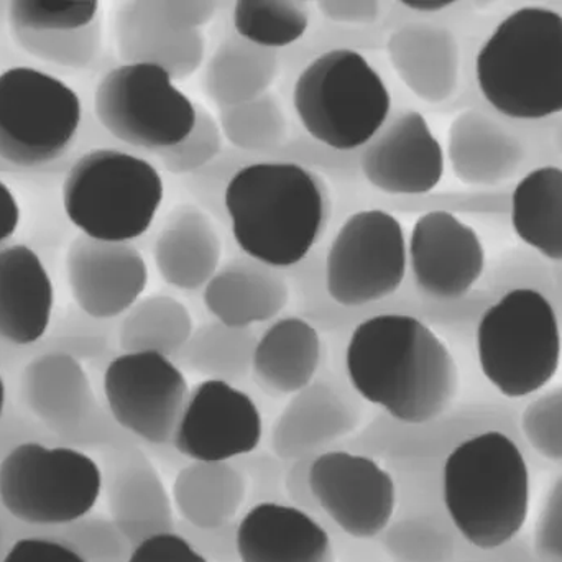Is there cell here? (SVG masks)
I'll use <instances>...</instances> for the list:
<instances>
[{"label": "cell", "instance_id": "38", "mask_svg": "<svg viewBox=\"0 0 562 562\" xmlns=\"http://www.w3.org/2000/svg\"><path fill=\"white\" fill-rule=\"evenodd\" d=\"M46 537L69 544L86 562H127L132 544L112 520L81 518L63 527L42 528Z\"/></svg>", "mask_w": 562, "mask_h": 562}, {"label": "cell", "instance_id": "33", "mask_svg": "<svg viewBox=\"0 0 562 562\" xmlns=\"http://www.w3.org/2000/svg\"><path fill=\"white\" fill-rule=\"evenodd\" d=\"M193 317L181 301L154 294L137 301L119 330L124 352H157L177 357L193 336Z\"/></svg>", "mask_w": 562, "mask_h": 562}, {"label": "cell", "instance_id": "46", "mask_svg": "<svg viewBox=\"0 0 562 562\" xmlns=\"http://www.w3.org/2000/svg\"><path fill=\"white\" fill-rule=\"evenodd\" d=\"M127 562H210L178 533L154 535L132 548Z\"/></svg>", "mask_w": 562, "mask_h": 562}, {"label": "cell", "instance_id": "39", "mask_svg": "<svg viewBox=\"0 0 562 562\" xmlns=\"http://www.w3.org/2000/svg\"><path fill=\"white\" fill-rule=\"evenodd\" d=\"M10 20L20 32H76L94 22L99 2L19 0L9 7Z\"/></svg>", "mask_w": 562, "mask_h": 562}, {"label": "cell", "instance_id": "45", "mask_svg": "<svg viewBox=\"0 0 562 562\" xmlns=\"http://www.w3.org/2000/svg\"><path fill=\"white\" fill-rule=\"evenodd\" d=\"M0 562H86L69 544L46 535H22Z\"/></svg>", "mask_w": 562, "mask_h": 562}, {"label": "cell", "instance_id": "12", "mask_svg": "<svg viewBox=\"0 0 562 562\" xmlns=\"http://www.w3.org/2000/svg\"><path fill=\"white\" fill-rule=\"evenodd\" d=\"M502 431L521 442L520 422L510 406L474 403L449 409L431 422L408 425L385 413L362 431L340 442L347 451L370 456L390 465L442 464L465 439L485 431Z\"/></svg>", "mask_w": 562, "mask_h": 562}, {"label": "cell", "instance_id": "26", "mask_svg": "<svg viewBox=\"0 0 562 562\" xmlns=\"http://www.w3.org/2000/svg\"><path fill=\"white\" fill-rule=\"evenodd\" d=\"M319 329L303 316L273 321L257 339L252 373L270 396L294 395L316 380L321 366Z\"/></svg>", "mask_w": 562, "mask_h": 562}, {"label": "cell", "instance_id": "16", "mask_svg": "<svg viewBox=\"0 0 562 562\" xmlns=\"http://www.w3.org/2000/svg\"><path fill=\"white\" fill-rule=\"evenodd\" d=\"M263 422L252 396L206 379L188 392L171 448L196 462H231L259 449Z\"/></svg>", "mask_w": 562, "mask_h": 562}, {"label": "cell", "instance_id": "40", "mask_svg": "<svg viewBox=\"0 0 562 562\" xmlns=\"http://www.w3.org/2000/svg\"><path fill=\"white\" fill-rule=\"evenodd\" d=\"M520 432L538 456L562 464V385L540 393L525 406Z\"/></svg>", "mask_w": 562, "mask_h": 562}, {"label": "cell", "instance_id": "8", "mask_svg": "<svg viewBox=\"0 0 562 562\" xmlns=\"http://www.w3.org/2000/svg\"><path fill=\"white\" fill-rule=\"evenodd\" d=\"M102 487L98 462L75 448L22 442L0 461V505L29 528L63 527L88 517Z\"/></svg>", "mask_w": 562, "mask_h": 562}, {"label": "cell", "instance_id": "17", "mask_svg": "<svg viewBox=\"0 0 562 562\" xmlns=\"http://www.w3.org/2000/svg\"><path fill=\"white\" fill-rule=\"evenodd\" d=\"M413 284L432 301L462 300L485 272V249L474 227L446 210L426 211L408 243Z\"/></svg>", "mask_w": 562, "mask_h": 562}, {"label": "cell", "instance_id": "50", "mask_svg": "<svg viewBox=\"0 0 562 562\" xmlns=\"http://www.w3.org/2000/svg\"><path fill=\"white\" fill-rule=\"evenodd\" d=\"M10 531L5 525L0 524V561L5 557L7 550L10 548Z\"/></svg>", "mask_w": 562, "mask_h": 562}, {"label": "cell", "instance_id": "14", "mask_svg": "<svg viewBox=\"0 0 562 562\" xmlns=\"http://www.w3.org/2000/svg\"><path fill=\"white\" fill-rule=\"evenodd\" d=\"M307 484L324 517L350 540L379 538L395 517V475L370 456L321 452L311 461Z\"/></svg>", "mask_w": 562, "mask_h": 562}, {"label": "cell", "instance_id": "27", "mask_svg": "<svg viewBox=\"0 0 562 562\" xmlns=\"http://www.w3.org/2000/svg\"><path fill=\"white\" fill-rule=\"evenodd\" d=\"M29 408L53 431L78 429L94 413V396L81 363L68 353H48L23 370Z\"/></svg>", "mask_w": 562, "mask_h": 562}, {"label": "cell", "instance_id": "29", "mask_svg": "<svg viewBox=\"0 0 562 562\" xmlns=\"http://www.w3.org/2000/svg\"><path fill=\"white\" fill-rule=\"evenodd\" d=\"M247 479L236 462H196L184 465L171 487L180 520L201 530L233 524L246 505Z\"/></svg>", "mask_w": 562, "mask_h": 562}, {"label": "cell", "instance_id": "31", "mask_svg": "<svg viewBox=\"0 0 562 562\" xmlns=\"http://www.w3.org/2000/svg\"><path fill=\"white\" fill-rule=\"evenodd\" d=\"M279 69V52L252 45L236 33L214 52L204 75V91L217 108H233L269 92Z\"/></svg>", "mask_w": 562, "mask_h": 562}, {"label": "cell", "instance_id": "20", "mask_svg": "<svg viewBox=\"0 0 562 562\" xmlns=\"http://www.w3.org/2000/svg\"><path fill=\"white\" fill-rule=\"evenodd\" d=\"M359 403L340 386L314 380L290 402L272 426V452L283 462L316 458L356 435L362 419Z\"/></svg>", "mask_w": 562, "mask_h": 562}, {"label": "cell", "instance_id": "15", "mask_svg": "<svg viewBox=\"0 0 562 562\" xmlns=\"http://www.w3.org/2000/svg\"><path fill=\"white\" fill-rule=\"evenodd\" d=\"M216 2H128L119 10L117 46L125 63H148L183 81L201 68L203 26L216 13Z\"/></svg>", "mask_w": 562, "mask_h": 562}, {"label": "cell", "instance_id": "32", "mask_svg": "<svg viewBox=\"0 0 562 562\" xmlns=\"http://www.w3.org/2000/svg\"><path fill=\"white\" fill-rule=\"evenodd\" d=\"M512 226L521 243L562 263V168L540 167L518 181L512 193Z\"/></svg>", "mask_w": 562, "mask_h": 562}, {"label": "cell", "instance_id": "42", "mask_svg": "<svg viewBox=\"0 0 562 562\" xmlns=\"http://www.w3.org/2000/svg\"><path fill=\"white\" fill-rule=\"evenodd\" d=\"M533 553L541 562H562V474L554 479L538 514Z\"/></svg>", "mask_w": 562, "mask_h": 562}, {"label": "cell", "instance_id": "35", "mask_svg": "<svg viewBox=\"0 0 562 562\" xmlns=\"http://www.w3.org/2000/svg\"><path fill=\"white\" fill-rule=\"evenodd\" d=\"M257 339L252 327L237 329L213 321L193 330L177 359L193 372L234 385L252 373Z\"/></svg>", "mask_w": 562, "mask_h": 562}, {"label": "cell", "instance_id": "36", "mask_svg": "<svg viewBox=\"0 0 562 562\" xmlns=\"http://www.w3.org/2000/svg\"><path fill=\"white\" fill-rule=\"evenodd\" d=\"M233 22L240 38L279 52L303 38L311 16L300 0H237Z\"/></svg>", "mask_w": 562, "mask_h": 562}, {"label": "cell", "instance_id": "23", "mask_svg": "<svg viewBox=\"0 0 562 562\" xmlns=\"http://www.w3.org/2000/svg\"><path fill=\"white\" fill-rule=\"evenodd\" d=\"M290 294V283L281 270L244 256L220 267L204 286L203 297L216 321L247 329L276 319Z\"/></svg>", "mask_w": 562, "mask_h": 562}, {"label": "cell", "instance_id": "6", "mask_svg": "<svg viewBox=\"0 0 562 562\" xmlns=\"http://www.w3.org/2000/svg\"><path fill=\"white\" fill-rule=\"evenodd\" d=\"M479 366L505 398L543 390L560 370V316L550 297L531 288L502 294L482 311L475 327Z\"/></svg>", "mask_w": 562, "mask_h": 562}, {"label": "cell", "instance_id": "9", "mask_svg": "<svg viewBox=\"0 0 562 562\" xmlns=\"http://www.w3.org/2000/svg\"><path fill=\"white\" fill-rule=\"evenodd\" d=\"M95 117L124 144L144 150H168L193 132L198 105L157 65L125 63L99 81Z\"/></svg>", "mask_w": 562, "mask_h": 562}, {"label": "cell", "instance_id": "47", "mask_svg": "<svg viewBox=\"0 0 562 562\" xmlns=\"http://www.w3.org/2000/svg\"><path fill=\"white\" fill-rule=\"evenodd\" d=\"M317 9L334 23L367 25L376 22L382 9L380 2H317Z\"/></svg>", "mask_w": 562, "mask_h": 562}, {"label": "cell", "instance_id": "37", "mask_svg": "<svg viewBox=\"0 0 562 562\" xmlns=\"http://www.w3.org/2000/svg\"><path fill=\"white\" fill-rule=\"evenodd\" d=\"M220 125L224 137L243 154L277 150L286 138V119L272 92L244 104L220 109Z\"/></svg>", "mask_w": 562, "mask_h": 562}, {"label": "cell", "instance_id": "1", "mask_svg": "<svg viewBox=\"0 0 562 562\" xmlns=\"http://www.w3.org/2000/svg\"><path fill=\"white\" fill-rule=\"evenodd\" d=\"M346 372L360 398L408 425L439 418L458 398L451 350L428 323L408 314H376L357 323Z\"/></svg>", "mask_w": 562, "mask_h": 562}, {"label": "cell", "instance_id": "28", "mask_svg": "<svg viewBox=\"0 0 562 562\" xmlns=\"http://www.w3.org/2000/svg\"><path fill=\"white\" fill-rule=\"evenodd\" d=\"M393 68L423 101L441 102L452 94L458 81V46L441 26L408 23L386 43Z\"/></svg>", "mask_w": 562, "mask_h": 562}, {"label": "cell", "instance_id": "11", "mask_svg": "<svg viewBox=\"0 0 562 562\" xmlns=\"http://www.w3.org/2000/svg\"><path fill=\"white\" fill-rule=\"evenodd\" d=\"M408 243L385 210L357 211L344 221L324 260V290L337 306L360 310L402 290Z\"/></svg>", "mask_w": 562, "mask_h": 562}, {"label": "cell", "instance_id": "41", "mask_svg": "<svg viewBox=\"0 0 562 562\" xmlns=\"http://www.w3.org/2000/svg\"><path fill=\"white\" fill-rule=\"evenodd\" d=\"M220 122L204 108H198L196 125L181 144L160 151L161 161L170 173L196 175L210 167L223 151Z\"/></svg>", "mask_w": 562, "mask_h": 562}, {"label": "cell", "instance_id": "4", "mask_svg": "<svg viewBox=\"0 0 562 562\" xmlns=\"http://www.w3.org/2000/svg\"><path fill=\"white\" fill-rule=\"evenodd\" d=\"M485 101L505 117L538 121L562 112V15L541 5L512 12L475 58Z\"/></svg>", "mask_w": 562, "mask_h": 562}, {"label": "cell", "instance_id": "52", "mask_svg": "<svg viewBox=\"0 0 562 562\" xmlns=\"http://www.w3.org/2000/svg\"><path fill=\"white\" fill-rule=\"evenodd\" d=\"M461 562H487V561H482V560H464V561H461Z\"/></svg>", "mask_w": 562, "mask_h": 562}, {"label": "cell", "instance_id": "22", "mask_svg": "<svg viewBox=\"0 0 562 562\" xmlns=\"http://www.w3.org/2000/svg\"><path fill=\"white\" fill-rule=\"evenodd\" d=\"M111 520L132 548L154 535L177 530V512L150 459L128 441L112 456L108 474Z\"/></svg>", "mask_w": 562, "mask_h": 562}, {"label": "cell", "instance_id": "13", "mask_svg": "<svg viewBox=\"0 0 562 562\" xmlns=\"http://www.w3.org/2000/svg\"><path fill=\"white\" fill-rule=\"evenodd\" d=\"M188 392L180 366L157 352L121 353L104 372L112 422L150 446H171Z\"/></svg>", "mask_w": 562, "mask_h": 562}, {"label": "cell", "instance_id": "25", "mask_svg": "<svg viewBox=\"0 0 562 562\" xmlns=\"http://www.w3.org/2000/svg\"><path fill=\"white\" fill-rule=\"evenodd\" d=\"M223 244L213 220L200 207L171 211L155 240L154 259L161 280L183 291L206 286L220 270Z\"/></svg>", "mask_w": 562, "mask_h": 562}, {"label": "cell", "instance_id": "5", "mask_svg": "<svg viewBox=\"0 0 562 562\" xmlns=\"http://www.w3.org/2000/svg\"><path fill=\"white\" fill-rule=\"evenodd\" d=\"M293 108L310 138L330 150L352 154L389 121L392 94L366 56L340 46L321 53L300 72Z\"/></svg>", "mask_w": 562, "mask_h": 562}, {"label": "cell", "instance_id": "18", "mask_svg": "<svg viewBox=\"0 0 562 562\" xmlns=\"http://www.w3.org/2000/svg\"><path fill=\"white\" fill-rule=\"evenodd\" d=\"M359 173L380 193L426 196L445 177L446 157L425 115L402 111L357 151Z\"/></svg>", "mask_w": 562, "mask_h": 562}, {"label": "cell", "instance_id": "24", "mask_svg": "<svg viewBox=\"0 0 562 562\" xmlns=\"http://www.w3.org/2000/svg\"><path fill=\"white\" fill-rule=\"evenodd\" d=\"M55 290L40 257L30 247L0 249V339L29 346L45 336Z\"/></svg>", "mask_w": 562, "mask_h": 562}, {"label": "cell", "instance_id": "10", "mask_svg": "<svg viewBox=\"0 0 562 562\" xmlns=\"http://www.w3.org/2000/svg\"><path fill=\"white\" fill-rule=\"evenodd\" d=\"M81 99L38 69L0 75V158L16 167H42L61 157L81 124Z\"/></svg>", "mask_w": 562, "mask_h": 562}, {"label": "cell", "instance_id": "44", "mask_svg": "<svg viewBox=\"0 0 562 562\" xmlns=\"http://www.w3.org/2000/svg\"><path fill=\"white\" fill-rule=\"evenodd\" d=\"M234 462L239 465L240 471L246 475L249 494L259 498L257 504L281 502L276 492L280 491V485L284 488L283 465H281L283 461H280L276 454H256V452H252V454L236 459ZM249 494H247V497H249Z\"/></svg>", "mask_w": 562, "mask_h": 562}, {"label": "cell", "instance_id": "19", "mask_svg": "<svg viewBox=\"0 0 562 562\" xmlns=\"http://www.w3.org/2000/svg\"><path fill=\"white\" fill-rule=\"evenodd\" d=\"M72 300L92 319L127 313L144 294L148 267L131 243H102L81 236L66 254Z\"/></svg>", "mask_w": 562, "mask_h": 562}, {"label": "cell", "instance_id": "34", "mask_svg": "<svg viewBox=\"0 0 562 562\" xmlns=\"http://www.w3.org/2000/svg\"><path fill=\"white\" fill-rule=\"evenodd\" d=\"M458 537L442 504L395 514L379 543L395 562H454L461 547Z\"/></svg>", "mask_w": 562, "mask_h": 562}, {"label": "cell", "instance_id": "30", "mask_svg": "<svg viewBox=\"0 0 562 562\" xmlns=\"http://www.w3.org/2000/svg\"><path fill=\"white\" fill-rule=\"evenodd\" d=\"M520 157L517 140L481 112H464L449 128V160L464 183H497L514 171Z\"/></svg>", "mask_w": 562, "mask_h": 562}, {"label": "cell", "instance_id": "48", "mask_svg": "<svg viewBox=\"0 0 562 562\" xmlns=\"http://www.w3.org/2000/svg\"><path fill=\"white\" fill-rule=\"evenodd\" d=\"M20 207L12 190L0 181V244L13 236L19 227Z\"/></svg>", "mask_w": 562, "mask_h": 562}, {"label": "cell", "instance_id": "21", "mask_svg": "<svg viewBox=\"0 0 562 562\" xmlns=\"http://www.w3.org/2000/svg\"><path fill=\"white\" fill-rule=\"evenodd\" d=\"M239 562H336L333 535L284 502L252 505L237 521Z\"/></svg>", "mask_w": 562, "mask_h": 562}, {"label": "cell", "instance_id": "43", "mask_svg": "<svg viewBox=\"0 0 562 562\" xmlns=\"http://www.w3.org/2000/svg\"><path fill=\"white\" fill-rule=\"evenodd\" d=\"M237 521L213 528V530H201L191 527L187 521L177 520V531L183 535L198 553L203 554L210 562H239L237 554Z\"/></svg>", "mask_w": 562, "mask_h": 562}, {"label": "cell", "instance_id": "49", "mask_svg": "<svg viewBox=\"0 0 562 562\" xmlns=\"http://www.w3.org/2000/svg\"><path fill=\"white\" fill-rule=\"evenodd\" d=\"M400 5L412 10V12L435 13L449 9L454 5V2L452 0H403Z\"/></svg>", "mask_w": 562, "mask_h": 562}, {"label": "cell", "instance_id": "3", "mask_svg": "<svg viewBox=\"0 0 562 562\" xmlns=\"http://www.w3.org/2000/svg\"><path fill=\"white\" fill-rule=\"evenodd\" d=\"M441 481L449 520L469 547L497 550L524 530L530 469L512 436L492 429L465 439L442 462Z\"/></svg>", "mask_w": 562, "mask_h": 562}, {"label": "cell", "instance_id": "51", "mask_svg": "<svg viewBox=\"0 0 562 562\" xmlns=\"http://www.w3.org/2000/svg\"><path fill=\"white\" fill-rule=\"evenodd\" d=\"M3 408H5V383L0 375V418H2Z\"/></svg>", "mask_w": 562, "mask_h": 562}, {"label": "cell", "instance_id": "2", "mask_svg": "<svg viewBox=\"0 0 562 562\" xmlns=\"http://www.w3.org/2000/svg\"><path fill=\"white\" fill-rule=\"evenodd\" d=\"M244 256L279 270L303 263L329 226L333 198L324 178L293 161L237 168L223 194Z\"/></svg>", "mask_w": 562, "mask_h": 562}, {"label": "cell", "instance_id": "7", "mask_svg": "<svg viewBox=\"0 0 562 562\" xmlns=\"http://www.w3.org/2000/svg\"><path fill=\"white\" fill-rule=\"evenodd\" d=\"M164 196V178L150 161L114 148L82 155L63 184L66 216L82 236L102 243L144 236Z\"/></svg>", "mask_w": 562, "mask_h": 562}]
</instances>
